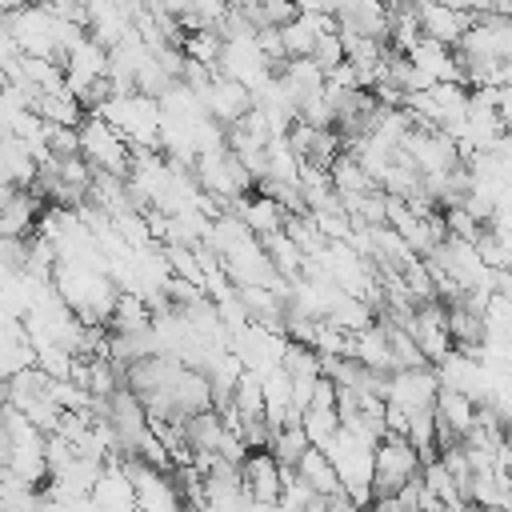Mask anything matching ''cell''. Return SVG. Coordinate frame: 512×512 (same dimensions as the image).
I'll return each mask as SVG.
<instances>
[{
  "mask_svg": "<svg viewBox=\"0 0 512 512\" xmlns=\"http://www.w3.org/2000/svg\"><path fill=\"white\" fill-rule=\"evenodd\" d=\"M96 116H104L112 128H120L128 136L132 148H148L160 152V124H164V108L156 96L144 92H128V96H108Z\"/></svg>",
  "mask_w": 512,
  "mask_h": 512,
  "instance_id": "obj_1",
  "label": "cell"
},
{
  "mask_svg": "<svg viewBox=\"0 0 512 512\" xmlns=\"http://www.w3.org/2000/svg\"><path fill=\"white\" fill-rule=\"evenodd\" d=\"M80 156L92 168H104V172H116V176H132V164H136V152H132L128 136L96 112H88V120L80 124Z\"/></svg>",
  "mask_w": 512,
  "mask_h": 512,
  "instance_id": "obj_2",
  "label": "cell"
},
{
  "mask_svg": "<svg viewBox=\"0 0 512 512\" xmlns=\"http://www.w3.org/2000/svg\"><path fill=\"white\" fill-rule=\"evenodd\" d=\"M420 468H424V460H420V452L412 448V440L388 432V436L376 444L372 496H376V500H392V496H400V488H404L408 480H416Z\"/></svg>",
  "mask_w": 512,
  "mask_h": 512,
  "instance_id": "obj_3",
  "label": "cell"
},
{
  "mask_svg": "<svg viewBox=\"0 0 512 512\" xmlns=\"http://www.w3.org/2000/svg\"><path fill=\"white\" fill-rule=\"evenodd\" d=\"M108 64H112V52L88 32L68 56H64V72H68V88L84 100V108H88V100H92V92L108 80Z\"/></svg>",
  "mask_w": 512,
  "mask_h": 512,
  "instance_id": "obj_4",
  "label": "cell"
},
{
  "mask_svg": "<svg viewBox=\"0 0 512 512\" xmlns=\"http://www.w3.org/2000/svg\"><path fill=\"white\" fill-rule=\"evenodd\" d=\"M200 96V104L208 108V116L216 120V124H224V128H232V124H240L252 108H256V96L240 84V80H232V76H212V84L204 88V92H196Z\"/></svg>",
  "mask_w": 512,
  "mask_h": 512,
  "instance_id": "obj_5",
  "label": "cell"
},
{
  "mask_svg": "<svg viewBox=\"0 0 512 512\" xmlns=\"http://www.w3.org/2000/svg\"><path fill=\"white\" fill-rule=\"evenodd\" d=\"M420 352L428 364H444L456 352V340L448 332V304L444 300H428L416 308V328H412Z\"/></svg>",
  "mask_w": 512,
  "mask_h": 512,
  "instance_id": "obj_6",
  "label": "cell"
},
{
  "mask_svg": "<svg viewBox=\"0 0 512 512\" xmlns=\"http://www.w3.org/2000/svg\"><path fill=\"white\" fill-rule=\"evenodd\" d=\"M40 216H44L40 192H32V188H16V184H4V196H0V232H4V236H16V240L36 236Z\"/></svg>",
  "mask_w": 512,
  "mask_h": 512,
  "instance_id": "obj_7",
  "label": "cell"
},
{
  "mask_svg": "<svg viewBox=\"0 0 512 512\" xmlns=\"http://www.w3.org/2000/svg\"><path fill=\"white\" fill-rule=\"evenodd\" d=\"M240 472H244V492L256 504H280V496H284V468L272 456V448L248 452L244 464H240Z\"/></svg>",
  "mask_w": 512,
  "mask_h": 512,
  "instance_id": "obj_8",
  "label": "cell"
},
{
  "mask_svg": "<svg viewBox=\"0 0 512 512\" xmlns=\"http://www.w3.org/2000/svg\"><path fill=\"white\" fill-rule=\"evenodd\" d=\"M440 376L432 368H400L392 372V392L388 400L400 404L404 412H420V408H436V396H440Z\"/></svg>",
  "mask_w": 512,
  "mask_h": 512,
  "instance_id": "obj_9",
  "label": "cell"
},
{
  "mask_svg": "<svg viewBox=\"0 0 512 512\" xmlns=\"http://www.w3.org/2000/svg\"><path fill=\"white\" fill-rule=\"evenodd\" d=\"M472 20H476L472 12L444 8L440 0H424V4H420V28H424V36H428V40H440V44H448V48H460V40L468 36Z\"/></svg>",
  "mask_w": 512,
  "mask_h": 512,
  "instance_id": "obj_10",
  "label": "cell"
},
{
  "mask_svg": "<svg viewBox=\"0 0 512 512\" xmlns=\"http://www.w3.org/2000/svg\"><path fill=\"white\" fill-rule=\"evenodd\" d=\"M408 60H412L424 76H432L436 84H448V80L464 84V80H460V64H456V48H448V44H440V40L420 36V44L408 52Z\"/></svg>",
  "mask_w": 512,
  "mask_h": 512,
  "instance_id": "obj_11",
  "label": "cell"
},
{
  "mask_svg": "<svg viewBox=\"0 0 512 512\" xmlns=\"http://www.w3.org/2000/svg\"><path fill=\"white\" fill-rule=\"evenodd\" d=\"M352 360H360L364 368L384 372V376L396 372V356H392V344H388V328H384L380 320H376L372 328H364V332H352Z\"/></svg>",
  "mask_w": 512,
  "mask_h": 512,
  "instance_id": "obj_12",
  "label": "cell"
},
{
  "mask_svg": "<svg viewBox=\"0 0 512 512\" xmlns=\"http://www.w3.org/2000/svg\"><path fill=\"white\" fill-rule=\"evenodd\" d=\"M332 188H336V196L340 200H356V196H368V192H380V184L364 172V164L352 156V152H344V156H336L332 160Z\"/></svg>",
  "mask_w": 512,
  "mask_h": 512,
  "instance_id": "obj_13",
  "label": "cell"
},
{
  "mask_svg": "<svg viewBox=\"0 0 512 512\" xmlns=\"http://www.w3.org/2000/svg\"><path fill=\"white\" fill-rule=\"evenodd\" d=\"M152 320H156V312H152V304H148L140 292H120L116 312H112V320H108V332H112V336L148 332V328H152Z\"/></svg>",
  "mask_w": 512,
  "mask_h": 512,
  "instance_id": "obj_14",
  "label": "cell"
},
{
  "mask_svg": "<svg viewBox=\"0 0 512 512\" xmlns=\"http://www.w3.org/2000/svg\"><path fill=\"white\" fill-rule=\"evenodd\" d=\"M296 476L316 492V496H336L344 484H340V472H336V464H332V456L324 452V448H308L304 452V460L296 464Z\"/></svg>",
  "mask_w": 512,
  "mask_h": 512,
  "instance_id": "obj_15",
  "label": "cell"
},
{
  "mask_svg": "<svg viewBox=\"0 0 512 512\" xmlns=\"http://www.w3.org/2000/svg\"><path fill=\"white\" fill-rule=\"evenodd\" d=\"M184 52H188V60H196V64L220 72V60H224V36H220L216 28H196V32H188Z\"/></svg>",
  "mask_w": 512,
  "mask_h": 512,
  "instance_id": "obj_16",
  "label": "cell"
},
{
  "mask_svg": "<svg viewBox=\"0 0 512 512\" xmlns=\"http://www.w3.org/2000/svg\"><path fill=\"white\" fill-rule=\"evenodd\" d=\"M308 448H316V444H312V436L304 432V424H284V428L276 432L272 456L280 460V468H292V472H296V464L304 460V452H308Z\"/></svg>",
  "mask_w": 512,
  "mask_h": 512,
  "instance_id": "obj_17",
  "label": "cell"
},
{
  "mask_svg": "<svg viewBox=\"0 0 512 512\" xmlns=\"http://www.w3.org/2000/svg\"><path fill=\"white\" fill-rule=\"evenodd\" d=\"M232 408L240 412V420H252V416H264L268 408V396H264V376L260 372H244L236 392H232Z\"/></svg>",
  "mask_w": 512,
  "mask_h": 512,
  "instance_id": "obj_18",
  "label": "cell"
},
{
  "mask_svg": "<svg viewBox=\"0 0 512 512\" xmlns=\"http://www.w3.org/2000/svg\"><path fill=\"white\" fill-rule=\"evenodd\" d=\"M280 32H284V48H288V60H300V56H312V52H316V40H320V36H316V32H312V28H308L300 16H296L292 24H284Z\"/></svg>",
  "mask_w": 512,
  "mask_h": 512,
  "instance_id": "obj_19",
  "label": "cell"
},
{
  "mask_svg": "<svg viewBox=\"0 0 512 512\" xmlns=\"http://www.w3.org/2000/svg\"><path fill=\"white\" fill-rule=\"evenodd\" d=\"M312 60L324 68V76H328V72H336L340 64H348V52H344V36H340V32H328V36H320V40H316V52H312Z\"/></svg>",
  "mask_w": 512,
  "mask_h": 512,
  "instance_id": "obj_20",
  "label": "cell"
},
{
  "mask_svg": "<svg viewBox=\"0 0 512 512\" xmlns=\"http://www.w3.org/2000/svg\"><path fill=\"white\" fill-rule=\"evenodd\" d=\"M496 112H500L504 128L512 132V88H500V96H496Z\"/></svg>",
  "mask_w": 512,
  "mask_h": 512,
  "instance_id": "obj_21",
  "label": "cell"
},
{
  "mask_svg": "<svg viewBox=\"0 0 512 512\" xmlns=\"http://www.w3.org/2000/svg\"><path fill=\"white\" fill-rule=\"evenodd\" d=\"M300 12H332L336 16V0H296Z\"/></svg>",
  "mask_w": 512,
  "mask_h": 512,
  "instance_id": "obj_22",
  "label": "cell"
},
{
  "mask_svg": "<svg viewBox=\"0 0 512 512\" xmlns=\"http://www.w3.org/2000/svg\"><path fill=\"white\" fill-rule=\"evenodd\" d=\"M0 4H4V12H20V8H32L40 0H0Z\"/></svg>",
  "mask_w": 512,
  "mask_h": 512,
  "instance_id": "obj_23",
  "label": "cell"
},
{
  "mask_svg": "<svg viewBox=\"0 0 512 512\" xmlns=\"http://www.w3.org/2000/svg\"><path fill=\"white\" fill-rule=\"evenodd\" d=\"M500 88H512V60L500 64Z\"/></svg>",
  "mask_w": 512,
  "mask_h": 512,
  "instance_id": "obj_24",
  "label": "cell"
},
{
  "mask_svg": "<svg viewBox=\"0 0 512 512\" xmlns=\"http://www.w3.org/2000/svg\"><path fill=\"white\" fill-rule=\"evenodd\" d=\"M440 4H444V8H456V12H472L468 0H440Z\"/></svg>",
  "mask_w": 512,
  "mask_h": 512,
  "instance_id": "obj_25",
  "label": "cell"
},
{
  "mask_svg": "<svg viewBox=\"0 0 512 512\" xmlns=\"http://www.w3.org/2000/svg\"><path fill=\"white\" fill-rule=\"evenodd\" d=\"M384 4H388V8H396V4H404V0H384Z\"/></svg>",
  "mask_w": 512,
  "mask_h": 512,
  "instance_id": "obj_26",
  "label": "cell"
}]
</instances>
